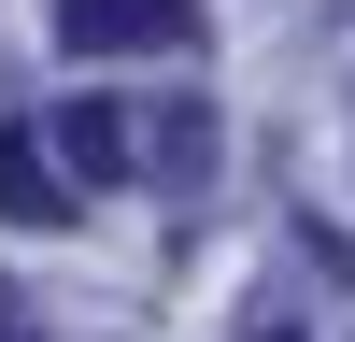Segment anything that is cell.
<instances>
[{
	"label": "cell",
	"instance_id": "obj_5",
	"mask_svg": "<svg viewBox=\"0 0 355 342\" xmlns=\"http://www.w3.org/2000/svg\"><path fill=\"white\" fill-rule=\"evenodd\" d=\"M256 342H299V328H256Z\"/></svg>",
	"mask_w": 355,
	"mask_h": 342
},
{
	"label": "cell",
	"instance_id": "obj_4",
	"mask_svg": "<svg viewBox=\"0 0 355 342\" xmlns=\"http://www.w3.org/2000/svg\"><path fill=\"white\" fill-rule=\"evenodd\" d=\"M0 342H43V328H28V314H15V285H0Z\"/></svg>",
	"mask_w": 355,
	"mask_h": 342
},
{
	"label": "cell",
	"instance_id": "obj_2",
	"mask_svg": "<svg viewBox=\"0 0 355 342\" xmlns=\"http://www.w3.org/2000/svg\"><path fill=\"white\" fill-rule=\"evenodd\" d=\"M0 214L15 228H71V186H57V157L28 129H0Z\"/></svg>",
	"mask_w": 355,
	"mask_h": 342
},
{
	"label": "cell",
	"instance_id": "obj_3",
	"mask_svg": "<svg viewBox=\"0 0 355 342\" xmlns=\"http://www.w3.org/2000/svg\"><path fill=\"white\" fill-rule=\"evenodd\" d=\"M57 157H71L85 186H128L142 142H128V114H114V100H71V114H57Z\"/></svg>",
	"mask_w": 355,
	"mask_h": 342
},
{
	"label": "cell",
	"instance_id": "obj_1",
	"mask_svg": "<svg viewBox=\"0 0 355 342\" xmlns=\"http://www.w3.org/2000/svg\"><path fill=\"white\" fill-rule=\"evenodd\" d=\"M57 43L71 57H171V43H199V0H57Z\"/></svg>",
	"mask_w": 355,
	"mask_h": 342
}]
</instances>
